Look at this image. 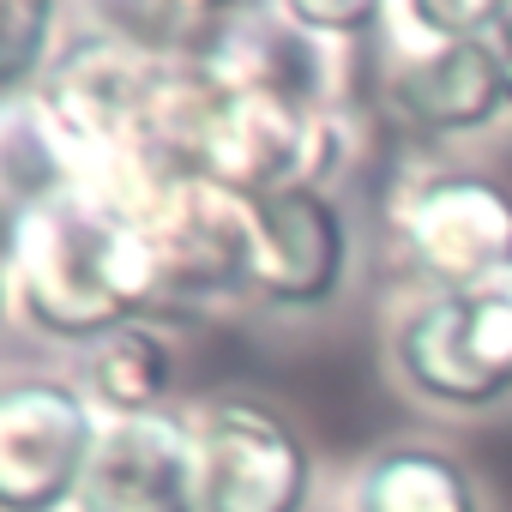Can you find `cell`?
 <instances>
[{
	"instance_id": "30bf717a",
	"label": "cell",
	"mask_w": 512,
	"mask_h": 512,
	"mask_svg": "<svg viewBox=\"0 0 512 512\" xmlns=\"http://www.w3.org/2000/svg\"><path fill=\"white\" fill-rule=\"evenodd\" d=\"M356 512H476V488L458 458L434 446H392L362 470Z\"/></svg>"
},
{
	"instance_id": "9c48e42d",
	"label": "cell",
	"mask_w": 512,
	"mask_h": 512,
	"mask_svg": "<svg viewBox=\"0 0 512 512\" xmlns=\"http://www.w3.org/2000/svg\"><path fill=\"white\" fill-rule=\"evenodd\" d=\"M350 272V229L326 187H278L253 199V296L272 308H320Z\"/></svg>"
},
{
	"instance_id": "7a4b0ae2",
	"label": "cell",
	"mask_w": 512,
	"mask_h": 512,
	"mask_svg": "<svg viewBox=\"0 0 512 512\" xmlns=\"http://www.w3.org/2000/svg\"><path fill=\"white\" fill-rule=\"evenodd\" d=\"M139 229L157 314H187L217 296H253V199L205 175H151L103 193Z\"/></svg>"
},
{
	"instance_id": "4fadbf2b",
	"label": "cell",
	"mask_w": 512,
	"mask_h": 512,
	"mask_svg": "<svg viewBox=\"0 0 512 512\" xmlns=\"http://www.w3.org/2000/svg\"><path fill=\"white\" fill-rule=\"evenodd\" d=\"M476 43L488 49L494 73H500V91L512 103V0H488V7H476Z\"/></svg>"
},
{
	"instance_id": "7c38bea8",
	"label": "cell",
	"mask_w": 512,
	"mask_h": 512,
	"mask_svg": "<svg viewBox=\"0 0 512 512\" xmlns=\"http://www.w3.org/2000/svg\"><path fill=\"white\" fill-rule=\"evenodd\" d=\"M0 25H7V43H0V85H7V103H13L25 91V79L37 67H49L55 7H43V0H7V7H0Z\"/></svg>"
},
{
	"instance_id": "3957f363",
	"label": "cell",
	"mask_w": 512,
	"mask_h": 512,
	"mask_svg": "<svg viewBox=\"0 0 512 512\" xmlns=\"http://www.w3.org/2000/svg\"><path fill=\"white\" fill-rule=\"evenodd\" d=\"M380 97L422 133L488 127L506 91L476 43V7H386Z\"/></svg>"
},
{
	"instance_id": "6da1fadb",
	"label": "cell",
	"mask_w": 512,
	"mask_h": 512,
	"mask_svg": "<svg viewBox=\"0 0 512 512\" xmlns=\"http://www.w3.org/2000/svg\"><path fill=\"white\" fill-rule=\"evenodd\" d=\"M7 278L25 320L61 344H103L157 320L139 229L97 187H67L7 217Z\"/></svg>"
},
{
	"instance_id": "5b68a950",
	"label": "cell",
	"mask_w": 512,
	"mask_h": 512,
	"mask_svg": "<svg viewBox=\"0 0 512 512\" xmlns=\"http://www.w3.org/2000/svg\"><path fill=\"white\" fill-rule=\"evenodd\" d=\"M91 404L61 380L0 386V512H55L79 500L97 452Z\"/></svg>"
},
{
	"instance_id": "277c9868",
	"label": "cell",
	"mask_w": 512,
	"mask_h": 512,
	"mask_svg": "<svg viewBox=\"0 0 512 512\" xmlns=\"http://www.w3.org/2000/svg\"><path fill=\"white\" fill-rule=\"evenodd\" d=\"M404 380L458 410L500 404L512 392V272L422 302L398 332Z\"/></svg>"
},
{
	"instance_id": "ba28073f",
	"label": "cell",
	"mask_w": 512,
	"mask_h": 512,
	"mask_svg": "<svg viewBox=\"0 0 512 512\" xmlns=\"http://www.w3.org/2000/svg\"><path fill=\"white\" fill-rule=\"evenodd\" d=\"M73 506L79 512H205L199 428L175 410L109 422Z\"/></svg>"
},
{
	"instance_id": "8992f818",
	"label": "cell",
	"mask_w": 512,
	"mask_h": 512,
	"mask_svg": "<svg viewBox=\"0 0 512 512\" xmlns=\"http://www.w3.org/2000/svg\"><path fill=\"white\" fill-rule=\"evenodd\" d=\"M205 512H302L314 458L302 434L253 398H223L199 416Z\"/></svg>"
},
{
	"instance_id": "5bb4252c",
	"label": "cell",
	"mask_w": 512,
	"mask_h": 512,
	"mask_svg": "<svg viewBox=\"0 0 512 512\" xmlns=\"http://www.w3.org/2000/svg\"><path fill=\"white\" fill-rule=\"evenodd\" d=\"M290 19H296L302 31H332V37H344V31H380V25H386V7H290Z\"/></svg>"
},
{
	"instance_id": "8fae6325",
	"label": "cell",
	"mask_w": 512,
	"mask_h": 512,
	"mask_svg": "<svg viewBox=\"0 0 512 512\" xmlns=\"http://www.w3.org/2000/svg\"><path fill=\"white\" fill-rule=\"evenodd\" d=\"M91 392L115 422L127 416H157L169 398V350L151 326H127L91 350Z\"/></svg>"
},
{
	"instance_id": "52a82bcc",
	"label": "cell",
	"mask_w": 512,
	"mask_h": 512,
	"mask_svg": "<svg viewBox=\"0 0 512 512\" xmlns=\"http://www.w3.org/2000/svg\"><path fill=\"white\" fill-rule=\"evenodd\" d=\"M398 235L410 266L440 284V296L512 272V193L488 175H428L398 205Z\"/></svg>"
}]
</instances>
